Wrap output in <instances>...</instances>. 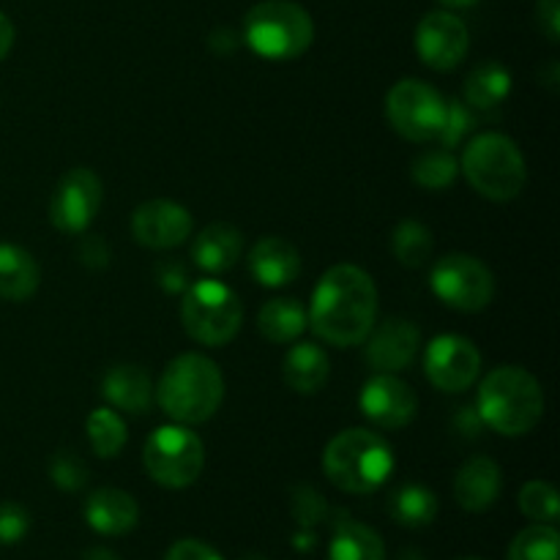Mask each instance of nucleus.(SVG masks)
I'll return each instance as SVG.
<instances>
[{
    "instance_id": "obj_1",
    "label": "nucleus",
    "mask_w": 560,
    "mask_h": 560,
    "mask_svg": "<svg viewBox=\"0 0 560 560\" xmlns=\"http://www.w3.org/2000/svg\"><path fill=\"white\" fill-rule=\"evenodd\" d=\"M312 331L334 348H353L377 323V288L359 266H334L323 273L306 312Z\"/></svg>"
},
{
    "instance_id": "obj_2",
    "label": "nucleus",
    "mask_w": 560,
    "mask_h": 560,
    "mask_svg": "<svg viewBox=\"0 0 560 560\" xmlns=\"http://www.w3.org/2000/svg\"><path fill=\"white\" fill-rule=\"evenodd\" d=\"M153 394L159 408L178 424H206L222 408V370L208 355L184 353L170 361L159 377V386H153Z\"/></svg>"
},
{
    "instance_id": "obj_3",
    "label": "nucleus",
    "mask_w": 560,
    "mask_h": 560,
    "mask_svg": "<svg viewBox=\"0 0 560 560\" xmlns=\"http://www.w3.org/2000/svg\"><path fill=\"white\" fill-rule=\"evenodd\" d=\"M476 410L485 427L495 430L498 435H528L545 416V392L528 370L503 364L481 381Z\"/></svg>"
},
{
    "instance_id": "obj_4",
    "label": "nucleus",
    "mask_w": 560,
    "mask_h": 560,
    "mask_svg": "<svg viewBox=\"0 0 560 560\" xmlns=\"http://www.w3.org/2000/svg\"><path fill=\"white\" fill-rule=\"evenodd\" d=\"M323 470L337 490L350 495H370L381 490L394 470V452L372 430H345L334 438L323 454Z\"/></svg>"
},
{
    "instance_id": "obj_5",
    "label": "nucleus",
    "mask_w": 560,
    "mask_h": 560,
    "mask_svg": "<svg viewBox=\"0 0 560 560\" xmlns=\"http://www.w3.org/2000/svg\"><path fill=\"white\" fill-rule=\"evenodd\" d=\"M459 170L481 197L492 202H509L520 197L528 180V167L517 142L498 131L474 137L463 153Z\"/></svg>"
},
{
    "instance_id": "obj_6",
    "label": "nucleus",
    "mask_w": 560,
    "mask_h": 560,
    "mask_svg": "<svg viewBox=\"0 0 560 560\" xmlns=\"http://www.w3.org/2000/svg\"><path fill=\"white\" fill-rule=\"evenodd\" d=\"M244 38L260 58L293 60L315 42V22L290 0H266L246 14Z\"/></svg>"
},
{
    "instance_id": "obj_7",
    "label": "nucleus",
    "mask_w": 560,
    "mask_h": 560,
    "mask_svg": "<svg viewBox=\"0 0 560 560\" xmlns=\"http://www.w3.org/2000/svg\"><path fill=\"white\" fill-rule=\"evenodd\" d=\"M180 320L195 342L206 345V348H222L241 331L244 304L228 284L217 282V279H200L186 288Z\"/></svg>"
},
{
    "instance_id": "obj_8",
    "label": "nucleus",
    "mask_w": 560,
    "mask_h": 560,
    "mask_svg": "<svg viewBox=\"0 0 560 560\" xmlns=\"http://www.w3.org/2000/svg\"><path fill=\"white\" fill-rule=\"evenodd\" d=\"M142 465L156 485L167 490H184L200 479L206 468V446L189 427H159L145 441Z\"/></svg>"
},
{
    "instance_id": "obj_9",
    "label": "nucleus",
    "mask_w": 560,
    "mask_h": 560,
    "mask_svg": "<svg viewBox=\"0 0 560 560\" xmlns=\"http://www.w3.org/2000/svg\"><path fill=\"white\" fill-rule=\"evenodd\" d=\"M448 113V98L421 80H399L386 96L388 124L410 142L438 140Z\"/></svg>"
},
{
    "instance_id": "obj_10",
    "label": "nucleus",
    "mask_w": 560,
    "mask_h": 560,
    "mask_svg": "<svg viewBox=\"0 0 560 560\" xmlns=\"http://www.w3.org/2000/svg\"><path fill=\"white\" fill-rule=\"evenodd\" d=\"M432 290L446 306L457 312H481L495 295V277L481 260L470 255H446L432 266Z\"/></svg>"
},
{
    "instance_id": "obj_11",
    "label": "nucleus",
    "mask_w": 560,
    "mask_h": 560,
    "mask_svg": "<svg viewBox=\"0 0 560 560\" xmlns=\"http://www.w3.org/2000/svg\"><path fill=\"white\" fill-rule=\"evenodd\" d=\"M102 180L93 170L74 167L58 180L49 200V222L66 235H82L102 206Z\"/></svg>"
},
{
    "instance_id": "obj_12",
    "label": "nucleus",
    "mask_w": 560,
    "mask_h": 560,
    "mask_svg": "<svg viewBox=\"0 0 560 560\" xmlns=\"http://www.w3.org/2000/svg\"><path fill=\"white\" fill-rule=\"evenodd\" d=\"M427 381L446 394H459L476 383L481 372V353L459 334H441L424 353Z\"/></svg>"
},
{
    "instance_id": "obj_13",
    "label": "nucleus",
    "mask_w": 560,
    "mask_h": 560,
    "mask_svg": "<svg viewBox=\"0 0 560 560\" xmlns=\"http://www.w3.org/2000/svg\"><path fill=\"white\" fill-rule=\"evenodd\" d=\"M470 33L452 11H430L416 27V52L421 63L435 71H452L465 60Z\"/></svg>"
},
{
    "instance_id": "obj_14",
    "label": "nucleus",
    "mask_w": 560,
    "mask_h": 560,
    "mask_svg": "<svg viewBox=\"0 0 560 560\" xmlns=\"http://www.w3.org/2000/svg\"><path fill=\"white\" fill-rule=\"evenodd\" d=\"M361 413L372 421V424L383 427V430H402L416 419L419 410V397L413 388L397 375H375L372 381L364 383L361 388Z\"/></svg>"
},
{
    "instance_id": "obj_15",
    "label": "nucleus",
    "mask_w": 560,
    "mask_h": 560,
    "mask_svg": "<svg viewBox=\"0 0 560 560\" xmlns=\"http://www.w3.org/2000/svg\"><path fill=\"white\" fill-rule=\"evenodd\" d=\"M131 235L148 249H175L191 235V217L173 200H148L131 213Z\"/></svg>"
},
{
    "instance_id": "obj_16",
    "label": "nucleus",
    "mask_w": 560,
    "mask_h": 560,
    "mask_svg": "<svg viewBox=\"0 0 560 560\" xmlns=\"http://www.w3.org/2000/svg\"><path fill=\"white\" fill-rule=\"evenodd\" d=\"M421 348V331L416 323L405 317H388L381 326H372L366 334V364L375 372L397 375L413 364L416 353Z\"/></svg>"
},
{
    "instance_id": "obj_17",
    "label": "nucleus",
    "mask_w": 560,
    "mask_h": 560,
    "mask_svg": "<svg viewBox=\"0 0 560 560\" xmlns=\"http://www.w3.org/2000/svg\"><path fill=\"white\" fill-rule=\"evenodd\" d=\"M501 465L490 457H474L454 476V498L465 512H487L501 498Z\"/></svg>"
},
{
    "instance_id": "obj_18",
    "label": "nucleus",
    "mask_w": 560,
    "mask_h": 560,
    "mask_svg": "<svg viewBox=\"0 0 560 560\" xmlns=\"http://www.w3.org/2000/svg\"><path fill=\"white\" fill-rule=\"evenodd\" d=\"M85 520L96 534L124 536L140 523V506L129 492L102 487V490L91 492V498L85 501Z\"/></svg>"
},
{
    "instance_id": "obj_19",
    "label": "nucleus",
    "mask_w": 560,
    "mask_h": 560,
    "mask_svg": "<svg viewBox=\"0 0 560 560\" xmlns=\"http://www.w3.org/2000/svg\"><path fill=\"white\" fill-rule=\"evenodd\" d=\"M249 271L262 288H284L301 273V255L290 241L266 235L252 249Z\"/></svg>"
},
{
    "instance_id": "obj_20",
    "label": "nucleus",
    "mask_w": 560,
    "mask_h": 560,
    "mask_svg": "<svg viewBox=\"0 0 560 560\" xmlns=\"http://www.w3.org/2000/svg\"><path fill=\"white\" fill-rule=\"evenodd\" d=\"M244 255V235L238 228L213 222L191 244V260L206 273H224Z\"/></svg>"
},
{
    "instance_id": "obj_21",
    "label": "nucleus",
    "mask_w": 560,
    "mask_h": 560,
    "mask_svg": "<svg viewBox=\"0 0 560 560\" xmlns=\"http://www.w3.org/2000/svg\"><path fill=\"white\" fill-rule=\"evenodd\" d=\"M102 394L109 408L124 410V413L142 416L148 413L153 402V383L145 370L137 364H118L104 375Z\"/></svg>"
},
{
    "instance_id": "obj_22",
    "label": "nucleus",
    "mask_w": 560,
    "mask_h": 560,
    "mask_svg": "<svg viewBox=\"0 0 560 560\" xmlns=\"http://www.w3.org/2000/svg\"><path fill=\"white\" fill-rule=\"evenodd\" d=\"M42 268L27 249L16 244H0V299L27 301L38 290Z\"/></svg>"
},
{
    "instance_id": "obj_23",
    "label": "nucleus",
    "mask_w": 560,
    "mask_h": 560,
    "mask_svg": "<svg viewBox=\"0 0 560 560\" xmlns=\"http://www.w3.org/2000/svg\"><path fill=\"white\" fill-rule=\"evenodd\" d=\"M328 372H331V366H328L326 350L315 342H299L284 355V383L299 394L320 392L328 381Z\"/></svg>"
},
{
    "instance_id": "obj_24",
    "label": "nucleus",
    "mask_w": 560,
    "mask_h": 560,
    "mask_svg": "<svg viewBox=\"0 0 560 560\" xmlns=\"http://www.w3.org/2000/svg\"><path fill=\"white\" fill-rule=\"evenodd\" d=\"M328 560H386V545L375 528L342 517L334 525Z\"/></svg>"
},
{
    "instance_id": "obj_25",
    "label": "nucleus",
    "mask_w": 560,
    "mask_h": 560,
    "mask_svg": "<svg viewBox=\"0 0 560 560\" xmlns=\"http://www.w3.org/2000/svg\"><path fill=\"white\" fill-rule=\"evenodd\" d=\"M306 310L295 299H271L260 306L257 328L273 345H290L304 334Z\"/></svg>"
},
{
    "instance_id": "obj_26",
    "label": "nucleus",
    "mask_w": 560,
    "mask_h": 560,
    "mask_svg": "<svg viewBox=\"0 0 560 560\" xmlns=\"http://www.w3.org/2000/svg\"><path fill=\"white\" fill-rule=\"evenodd\" d=\"M512 91V77L501 63L490 60V63L476 66L465 82V104L474 109H492L503 102Z\"/></svg>"
},
{
    "instance_id": "obj_27",
    "label": "nucleus",
    "mask_w": 560,
    "mask_h": 560,
    "mask_svg": "<svg viewBox=\"0 0 560 560\" xmlns=\"http://www.w3.org/2000/svg\"><path fill=\"white\" fill-rule=\"evenodd\" d=\"M392 517L402 528H427L438 517L435 492L421 485H405L392 498Z\"/></svg>"
},
{
    "instance_id": "obj_28",
    "label": "nucleus",
    "mask_w": 560,
    "mask_h": 560,
    "mask_svg": "<svg viewBox=\"0 0 560 560\" xmlns=\"http://www.w3.org/2000/svg\"><path fill=\"white\" fill-rule=\"evenodd\" d=\"M88 441H91L93 454L102 459L118 457L120 448L126 446V424L124 416L115 408H96L88 416Z\"/></svg>"
},
{
    "instance_id": "obj_29",
    "label": "nucleus",
    "mask_w": 560,
    "mask_h": 560,
    "mask_svg": "<svg viewBox=\"0 0 560 560\" xmlns=\"http://www.w3.org/2000/svg\"><path fill=\"white\" fill-rule=\"evenodd\" d=\"M457 173H459L457 159H454V153L446 151V148H432V151H424L413 162V170H410L416 184H419L421 189H432V191L448 189V186L457 180Z\"/></svg>"
},
{
    "instance_id": "obj_30",
    "label": "nucleus",
    "mask_w": 560,
    "mask_h": 560,
    "mask_svg": "<svg viewBox=\"0 0 560 560\" xmlns=\"http://www.w3.org/2000/svg\"><path fill=\"white\" fill-rule=\"evenodd\" d=\"M509 560H560V536L556 525H530L509 545Z\"/></svg>"
},
{
    "instance_id": "obj_31",
    "label": "nucleus",
    "mask_w": 560,
    "mask_h": 560,
    "mask_svg": "<svg viewBox=\"0 0 560 560\" xmlns=\"http://www.w3.org/2000/svg\"><path fill=\"white\" fill-rule=\"evenodd\" d=\"M392 249L405 268H421L432 255V233L416 219H405L394 230Z\"/></svg>"
},
{
    "instance_id": "obj_32",
    "label": "nucleus",
    "mask_w": 560,
    "mask_h": 560,
    "mask_svg": "<svg viewBox=\"0 0 560 560\" xmlns=\"http://www.w3.org/2000/svg\"><path fill=\"white\" fill-rule=\"evenodd\" d=\"M520 512L528 520H534V523L556 525L560 514L556 487L547 485V481H528L520 490Z\"/></svg>"
},
{
    "instance_id": "obj_33",
    "label": "nucleus",
    "mask_w": 560,
    "mask_h": 560,
    "mask_svg": "<svg viewBox=\"0 0 560 560\" xmlns=\"http://www.w3.org/2000/svg\"><path fill=\"white\" fill-rule=\"evenodd\" d=\"M290 512H293L295 523H299L301 528L312 530L315 525H320L323 520L328 517V503L315 487L299 485L290 490Z\"/></svg>"
},
{
    "instance_id": "obj_34",
    "label": "nucleus",
    "mask_w": 560,
    "mask_h": 560,
    "mask_svg": "<svg viewBox=\"0 0 560 560\" xmlns=\"http://www.w3.org/2000/svg\"><path fill=\"white\" fill-rule=\"evenodd\" d=\"M49 479L60 490L77 492L88 485L91 474H88V465L74 452H58L49 463Z\"/></svg>"
},
{
    "instance_id": "obj_35",
    "label": "nucleus",
    "mask_w": 560,
    "mask_h": 560,
    "mask_svg": "<svg viewBox=\"0 0 560 560\" xmlns=\"http://www.w3.org/2000/svg\"><path fill=\"white\" fill-rule=\"evenodd\" d=\"M31 530V514L22 503H0V547L20 545Z\"/></svg>"
},
{
    "instance_id": "obj_36",
    "label": "nucleus",
    "mask_w": 560,
    "mask_h": 560,
    "mask_svg": "<svg viewBox=\"0 0 560 560\" xmlns=\"http://www.w3.org/2000/svg\"><path fill=\"white\" fill-rule=\"evenodd\" d=\"M470 126H474V115H470L468 104L465 102H448V113H446V124H443V131L438 135V145L446 148V151H452L454 145H459V140H463L465 135L470 131Z\"/></svg>"
},
{
    "instance_id": "obj_37",
    "label": "nucleus",
    "mask_w": 560,
    "mask_h": 560,
    "mask_svg": "<svg viewBox=\"0 0 560 560\" xmlns=\"http://www.w3.org/2000/svg\"><path fill=\"white\" fill-rule=\"evenodd\" d=\"M164 560H224L211 545L200 539H180L170 547Z\"/></svg>"
},
{
    "instance_id": "obj_38",
    "label": "nucleus",
    "mask_w": 560,
    "mask_h": 560,
    "mask_svg": "<svg viewBox=\"0 0 560 560\" xmlns=\"http://www.w3.org/2000/svg\"><path fill=\"white\" fill-rule=\"evenodd\" d=\"M536 22H539V31L556 44L560 38V0H539Z\"/></svg>"
},
{
    "instance_id": "obj_39",
    "label": "nucleus",
    "mask_w": 560,
    "mask_h": 560,
    "mask_svg": "<svg viewBox=\"0 0 560 560\" xmlns=\"http://www.w3.org/2000/svg\"><path fill=\"white\" fill-rule=\"evenodd\" d=\"M80 260L91 268H104L109 262V249L102 238H85L80 246Z\"/></svg>"
},
{
    "instance_id": "obj_40",
    "label": "nucleus",
    "mask_w": 560,
    "mask_h": 560,
    "mask_svg": "<svg viewBox=\"0 0 560 560\" xmlns=\"http://www.w3.org/2000/svg\"><path fill=\"white\" fill-rule=\"evenodd\" d=\"M454 427L457 432H463L465 438H479L485 430V421H481L479 410L476 408H459V413L454 416Z\"/></svg>"
},
{
    "instance_id": "obj_41",
    "label": "nucleus",
    "mask_w": 560,
    "mask_h": 560,
    "mask_svg": "<svg viewBox=\"0 0 560 560\" xmlns=\"http://www.w3.org/2000/svg\"><path fill=\"white\" fill-rule=\"evenodd\" d=\"M159 279H162V288L170 290V293H178V290L189 288L184 266H178V262H167V266L159 268Z\"/></svg>"
},
{
    "instance_id": "obj_42",
    "label": "nucleus",
    "mask_w": 560,
    "mask_h": 560,
    "mask_svg": "<svg viewBox=\"0 0 560 560\" xmlns=\"http://www.w3.org/2000/svg\"><path fill=\"white\" fill-rule=\"evenodd\" d=\"M14 36H16L14 22L0 11V60H3L5 55L11 52V47H14Z\"/></svg>"
},
{
    "instance_id": "obj_43",
    "label": "nucleus",
    "mask_w": 560,
    "mask_h": 560,
    "mask_svg": "<svg viewBox=\"0 0 560 560\" xmlns=\"http://www.w3.org/2000/svg\"><path fill=\"white\" fill-rule=\"evenodd\" d=\"M293 547L299 552H310L312 547H315V534H312V530H306V528H301L299 534L293 536Z\"/></svg>"
},
{
    "instance_id": "obj_44",
    "label": "nucleus",
    "mask_w": 560,
    "mask_h": 560,
    "mask_svg": "<svg viewBox=\"0 0 560 560\" xmlns=\"http://www.w3.org/2000/svg\"><path fill=\"white\" fill-rule=\"evenodd\" d=\"M82 560H120V558L115 556L113 550H107V547H91V550L82 556Z\"/></svg>"
},
{
    "instance_id": "obj_45",
    "label": "nucleus",
    "mask_w": 560,
    "mask_h": 560,
    "mask_svg": "<svg viewBox=\"0 0 560 560\" xmlns=\"http://www.w3.org/2000/svg\"><path fill=\"white\" fill-rule=\"evenodd\" d=\"M443 5H448V9H468V5L479 3V0H441Z\"/></svg>"
},
{
    "instance_id": "obj_46",
    "label": "nucleus",
    "mask_w": 560,
    "mask_h": 560,
    "mask_svg": "<svg viewBox=\"0 0 560 560\" xmlns=\"http://www.w3.org/2000/svg\"><path fill=\"white\" fill-rule=\"evenodd\" d=\"M238 560H268V558L260 556V552H246V556H241Z\"/></svg>"
},
{
    "instance_id": "obj_47",
    "label": "nucleus",
    "mask_w": 560,
    "mask_h": 560,
    "mask_svg": "<svg viewBox=\"0 0 560 560\" xmlns=\"http://www.w3.org/2000/svg\"><path fill=\"white\" fill-rule=\"evenodd\" d=\"M457 560H481V558H457Z\"/></svg>"
}]
</instances>
